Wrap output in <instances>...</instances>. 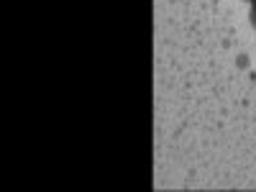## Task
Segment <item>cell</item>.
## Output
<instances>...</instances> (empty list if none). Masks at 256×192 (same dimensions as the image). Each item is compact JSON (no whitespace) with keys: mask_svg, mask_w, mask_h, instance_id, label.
Here are the masks:
<instances>
[{"mask_svg":"<svg viewBox=\"0 0 256 192\" xmlns=\"http://www.w3.org/2000/svg\"><path fill=\"white\" fill-rule=\"evenodd\" d=\"M248 24H251V28L256 31V3L248 6Z\"/></svg>","mask_w":256,"mask_h":192,"instance_id":"obj_1","label":"cell"},{"mask_svg":"<svg viewBox=\"0 0 256 192\" xmlns=\"http://www.w3.org/2000/svg\"><path fill=\"white\" fill-rule=\"evenodd\" d=\"M244 3H246V6H251V3H256V0H244Z\"/></svg>","mask_w":256,"mask_h":192,"instance_id":"obj_2","label":"cell"}]
</instances>
